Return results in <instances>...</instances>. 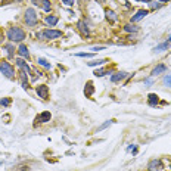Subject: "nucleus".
<instances>
[{
	"instance_id": "38",
	"label": "nucleus",
	"mask_w": 171,
	"mask_h": 171,
	"mask_svg": "<svg viewBox=\"0 0 171 171\" xmlns=\"http://www.w3.org/2000/svg\"><path fill=\"white\" fill-rule=\"evenodd\" d=\"M99 2H103V0H99Z\"/></svg>"
},
{
	"instance_id": "2",
	"label": "nucleus",
	"mask_w": 171,
	"mask_h": 171,
	"mask_svg": "<svg viewBox=\"0 0 171 171\" xmlns=\"http://www.w3.org/2000/svg\"><path fill=\"white\" fill-rule=\"evenodd\" d=\"M59 37H62V31H59V30H44L37 34V39H40V40H55Z\"/></svg>"
},
{
	"instance_id": "21",
	"label": "nucleus",
	"mask_w": 171,
	"mask_h": 171,
	"mask_svg": "<svg viewBox=\"0 0 171 171\" xmlns=\"http://www.w3.org/2000/svg\"><path fill=\"white\" fill-rule=\"evenodd\" d=\"M41 7H43L46 12H50V9H52L50 2H49V0H41Z\"/></svg>"
},
{
	"instance_id": "12",
	"label": "nucleus",
	"mask_w": 171,
	"mask_h": 171,
	"mask_svg": "<svg viewBox=\"0 0 171 171\" xmlns=\"http://www.w3.org/2000/svg\"><path fill=\"white\" fill-rule=\"evenodd\" d=\"M18 53H19V56H22V58H27L28 59L30 58V52H28V47L25 44H21L19 47H18Z\"/></svg>"
},
{
	"instance_id": "29",
	"label": "nucleus",
	"mask_w": 171,
	"mask_h": 171,
	"mask_svg": "<svg viewBox=\"0 0 171 171\" xmlns=\"http://www.w3.org/2000/svg\"><path fill=\"white\" fill-rule=\"evenodd\" d=\"M105 47L103 46H99V47H91V50H93V53H96V52H100V50H103Z\"/></svg>"
},
{
	"instance_id": "14",
	"label": "nucleus",
	"mask_w": 171,
	"mask_h": 171,
	"mask_svg": "<svg viewBox=\"0 0 171 171\" xmlns=\"http://www.w3.org/2000/svg\"><path fill=\"white\" fill-rule=\"evenodd\" d=\"M158 102H159V97H158V95L150 93V95L148 96V103L150 105V106H156V105H158Z\"/></svg>"
},
{
	"instance_id": "17",
	"label": "nucleus",
	"mask_w": 171,
	"mask_h": 171,
	"mask_svg": "<svg viewBox=\"0 0 171 171\" xmlns=\"http://www.w3.org/2000/svg\"><path fill=\"white\" fill-rule=\"evenodd\" d=\"M124 31H126V33H137V31H139V27L133 25V24H127V25H124Z\"/></svg>"
},
{
	"instance_id": "22",
	"label": "nucleus",
	"mask_w": 171,
	"mask_h": 171,
	"mask_svg": "<svg viewBox=\"0 0 171 171\" xmlns=\"http://www.w3.org/2000/svg\"><path fill=\"white\" fill-rule=\"evenodd\" d=\"M105 74H109V71H106V69H96V71H95V75H96V77H103Z\"/></svg>"
},
{
	"instance_id": "16",
	"label": "nucleus",
	"mask_w": 171,
	"mask_h": 171,
	"mask_svg": "<svg viewBox=\"0 0 171 171\" xmlns=\"http://www.w3.org/2000/svg\"><path fill=\"white\" fill-rule=\"evenodd\" d=\"M93 91H95L93 83H91V81H87V84H86V87H84V93H86V96H91V95H93Z\"/></svg>"
},
{
	"instance_id": "7",
	"label": "nucleus",
	"mask_w": 171,
	"mask_h": 171,
	"mask_svg": "<svg viewBox=\"0 0 171 171\" xmlns=\"http://www.w3.org/2000/svg\"><path fill=\"white\" fill-rule=\"evenodd\" d=\"M161 168H162V162H161V159H152L148 165L149 171H158V170H161Z\"/></svg>"
},
{
	"instance_id": "13",
	"label": "nucleus",
	"mask_w": 171,
	"mask_h": 171,
	"mask_svg": "<svg viewBox=\"0 0 171 171\" xmlns=\"http://www.w3.org/2000/svg\"><path fill=\"white\" fill-rule=\"evenodd\" d=\"M15 62H16V65L18 67H19V68L22 69V71H25V72H27V74H28L30 72V67L28 65H27V63H25V61H24L22 58H18L16 61H15Z\"/></svg>"
},
{
	"instance_id": "35",
	"label": "nucleus",
	"mask_w": 171,
	"mask_h": 171,
	"mask_svg": "<svg viewBox=\"0 0 171 171\" xmlns=\"http://www.w3.org/2000/svg\"><path fill=\"white\" fill-rule=\"evenodd\" d=\"M158 2H168V0H158Z\"/></svg>"
},
{
	"instance_id": "24",
	"label": "nucleus",
	"mask_w": 171,
	"mask_h": 171,
	"mask_svg": "<svg viewBox=\"0 0 171 171\" xmlns=\"http://www.w3.org/2000/svg\"><path fill=\"white\" fill-rule=\"evenodd\" d=\"M112 122H114V120H109V121H106L105 124H102V126H100V127H99V128H97V131H100V130H105V128H106V127H108V126H111Z\"/></svg>"
},
{
	"instance_id": "3",
	"label": "nucleus",
	"mask_w": 171,
	"mask_h": 171,
	"mask_svg": "<svg viewBox=\"0 0 171 171\" xmlns=\"http://www.w3.org/2000/svg\"><path fill=\"white\" fill-rule=\"evenodd\" d=\"M24 21H25V24H27V27H35V25H37V21H39V15H37V12H35L33 7L27 9V11H25Z\"/></svg>"
},
{
	"instance_id": "36",
	"label": "nucleus",
	"mask_w": 171,
	"mask_h": 171,
	"mask_svg": "<svg viewBox=\"0 0 171 171\" xmlns=\"http://www.w3.org/2000/svg\"><path fill=\"white\" fill-rule=\"evenodd\" d=\"M16 2H22V0H16Z\"/></svg>"
},
{
	"instance_id": "32",
	"label": "nucleus",
	"mask_w": 171,
	"mask_h": 171,
	"mask_svg": "<svg viewBox=\"0 0 171 171\" xmlns=\"http://www.w3.org/2000/svg\"><path fill=\"white\" fill-rule=\"evenodd\" d=\"M145 84H152V78H146V80H145Z\"/></svg>"
},
{
	"instance_id": "1",
	"label": "nucleus",
	"mask_w": 171,
	"mask_h": 171,
	"mask_svg": "<svg viewBox=\"0 0 171 171\" xmlns=\"http://www.w3.org/2000/svg\"><path fill=\"white\" fill-rule=\"evenodd\" d=\"M7 39L13 43H19V41H22L25 39V31L22 28H19V27H11V28L7 30Z\"/></svg>"
},
{
	"instance_id": "37",
	"label": "nucleus",
	"mask_w": 171,
	"mask_h": 171,
	"mask_svg": "<svg viewBox=\"0 0 171 171\" xmlns=\"http://www.w3.org/2000/svg\"><path fill=\"white\" fill-rule=\"evenodd\" d=\"M145 2H150V0H145Z\"/></svg>"
},
{
	"instance_id": "28",
	"label": "nucleus",
	"mask_w": 171,
	"mask_h": 171,
	"mask_svg": "<svg viewBox=\"0 0 171 171\" xmlns=\"http://www.w3.org/2000/svg\"><path fill=\"white\" fill-rule=\"evenodd\" d=\"M11 103V99H2L0 100V105H3V106H7Z\"/></svg>"
},
{
	"instance_id": "9",
	"label": "nucleus",
	"mask_w": 171,
	"mask_h": 171,
	"mask_svg": "<svg viewBox=\"0 0 171 171\" xmlns=\"http://www.w3.org/2000/svg\"><path fill=\"white\" fill-rule=\"evenodd\" d=\"M77 27H78V30H80V33L84 37H89V34H90V31H89V28H87V25H86V22L81 19V21H78V24H77Z\"/></svg>"
},
{
	"instance_id": "11",
	"label": "nucleus",
	"mask_w": 171,
	"mask_h": 171,
	"mask_svg": "<svg viewBox=\"0 0 171 171\" xmlns=\"http://www.w3.org/2000/svg\"><path fill=\"white\" fill-rule=\"evenodd\" d=\"M165 69H167V67L161 63V65H158V67H155V68L152 69L150 75H152V77H156V75H159V74H162V72H165Z\"/></svg>"
},
{
	"instance_id": "26",
	"label": "nucleus",
	"mask_w": 171,
	"mask_h": 171,
	"mask_svg": "<svg viewBox=\"0 0 171 171\" xmlns=\"http://www.w3.org/2000/svg\"><path fill=\"white\" fill-rule=\"evenodd\" d=\"M164 84L168 86V87H171V74H168V75L164 77Z\"/></svg>"
},
{
	"instance_id": "25",
	"label": "nucleus",
	"mask_w": 171,
	"mask_h": 171,
	"mask_svg": "<svg viewBox=\"0 0 171 171\" xmlns=\"http://www.w3.org/2000/svg\"><path fill=\"white\" fill-rule=\"evenodd\" d=\"M5 47H6V49H7V53H9V58H12V56H13V50H15V49H13V46H12V44H6Z\"/></svg>"
},
{
	"instance_id": "6",
	"label": "nucleus",
	"mask_w": 171,
	"mask_h": 171,
	"mask_svg": "<svg viewBox=\"0 0 171 171\" xmlns=\"http://www.w3.org/2000/svg\"><path fill=\"white\" fill-rule=\"evenodd\" d=\"M52 118V114L49 111H44V112H41L40 115H37V118H35V124L37 122H49Z\"/></svg>"
},
{
	"instance_id": "34",
	"label": "nucleus",
	"mask_w": 171,
	"mask_h": 171,
	"mask_svg": "<svg viewBox=\"0 0 171 171\" xmlns=\"http://www.w3.org/2000/svg\"><path fill=\"white\" fill-rule=\"evenodd\" d=\"M168 41H170V43H171V34H170V37H168Z\"/></svg>"
},
{
	"instance_id": "19",
	"label": "nucleus",
	"mask_w": 171,
	"mask_h": 171,
	"mask_svg": "<svg viewBox=\"0 0 171 171\" xmlns=\"http://www.w3.org/2000/svg\"><path fill=\"white\" fill-rule=\"evenodd\" d=\"M105 13H106V18H108L111 22H115V21H117V15H115L114 11H109V9H106V11H105Z\"/></svg>"
},
{
	"instance_id": "39",
	"label": "nucleus",
	"mask_w": 171,
	"mask_h": 171,
	"mask_svg": "<svg viewBox=\"0 0 171 171\" xmlns=\"http://www.w3.org/2000/svg\"><path fill=\"white\" fill-rule=\"evenodd\" d=\"M170 167H171V165H170Z\"/></svg>"
},
{
	"instance_id": "30",
	"label": "nucleus",
	"mask_w": 171,
	"mask_h": 171,
	"mask_svg": "<svg viewBox=\"0 0 171 171\" xmlns=\"http://www.w3.org/2000/svg\"><path fill=\"white\" fill-rule=\"evenodd\" d=\"M62 3H65L67 6H72L74 5V0H62Z\"/></svg>"
},
{
	"instance_id": "10",
	"label": "nucleus",
	"mask_w": 171,
	"mask_h": 171,
	"mask_svg": "<svg viewBox=\"0 0 171 171\" xmlns=\"http://www.w3.org/2000/svg\"><path fill=\"white\" fill-rule=\"evenodd\" d=\"M58 21H59V18L55 16V15H49V16L44 18V22L49 25V27H55L58 24Z\"/></svg>"
},
{
	"instance_id": "23",
	"label": "nucleus",
	"mask_w": 171,
	"mask_h": 171,
	"mask_svg": "<svg viewBox=\"0 0 171 171\" xmlns=\"http://www.w3.org/2000/svg\"><path fill=\"white\" fill-rule=\"evenodd\" d=\"M106 62V59H99V61H93V62H89V67H96V65H102V63Z\"/></svg>"
},
{
	"instance_id": "31",
	"label": "nucleus",
	"mask_w": 171,
	"mask_h": 171,
	"mask_svg": "<svg viewBox=\"0 0 171 171\" xmlns=\"http://www.w3.org/2000/svg\"><path fill=\"white\" fill-rule=\"evenodd\" d=\"M150 7L152 9H158V7H161V5L159 3H150Z\"/></svg>"
},
{
	"instance_id": "4",
	"label": "nucleus",
	"mask_w": 171,
	"mask_h": 171,
	"mask_svg": "<svg viewBox=\"0 0 171 171\" xmlns=\"http://www.w3.org/2000/svg\"><path fill=\"white\" fill-rule=\"evenodd\" d=\"M0 71H2V74L5 75L6 78H13V75H15V69L12 67L9 62H0Z\"/></svg>"
},
{
	"instance_id": "5",
	"label": "nucleus",
	"mask_w": 171,
	"mask_h": 171,
	"mask_svg": "<svg viewBox=\"0 0 171 171\" xmlns=\"http://www.w3.org/2000/svg\"><path fill=\"white\" fill-rule=\"evenodd\" d=\"M35 91H37V95H39V97H41V99H47L49 97V87L46 84H41V86H37V89H35Z\"/></svg>"
},
{
	"instance_id": "18",
	"label": "nucleus",
	"mask_w": 171,
	"mask_h": 171,
	"mask_svg": "<svg viewBox=\"0 0 171 171\" xmlns=\"http://www.w3.org/2000/svg\"><path fill=\"white\" fill-rule=\"evenodd\" d=\"M168 46H170V41H165V43H162V44L156 46L154 49V52H164V50H168Z\"/></svg>"
},
{
	"instance_id": "15",
	"label": "nucleus",
	"mask_w": 171,
	"mask_h": 171,
	"mask_svg": "<svg viewBox=\"0 0 171 171\" xmlns=\"http://www.w3.org/2000/svg\"><path fill=\"white\" fill-rule=\"evenodd\" d=\"M126 77H127V72H117L115 75L111 77V81H112V83H118V81L124 80Z\"/></svg>"
},
{
	"instance_id": "27",
	"label": "nucleus",
	"mask_w": 171,
	"mask_h": 171,
	"mask_svg": "<svg viewBox=\"0 0 171 171\" xmlns=\"http://www.w3.org/2000/svg\"><path fill=\"white\" fill-rule=\"evenodd\" d=\"M95 53H77L75 56H80V58H91Z\"/></svg>"
},
{
	"instance_id": "20",
	"label": "nucleus",
	"mask_w": 171,
	"mask_h": 171,
	"mask_svg": "<svg viewBox=\"0 0 171 171\" xmlns=\"http://www.w3.org/2000/svg\"><path fill=\"white\" fill-rule=\"evenodd\" d=\"M37 62H39V65H41L43 68H46V69H50V63L47 62V61H46L44 58H39V59H37Z\"/></svg>"
},
{
	"instance_id": "33",
	"label": "nucleus",
	"mask_w": 171,
	"mask_h": 171,
	"mask_svg": "<svg viewBox=\"0 0 171 171\" xmlns=\"http://www.w3.org/2000/svg\"><path fill=\"white\" fill-rule=\"evenodd\" d=\"M33 3H34V5H39V0H33Z\"/></svg>"
},
{
	"instance_id": "8",
	"label": "nucleus",
	"mask_w": 171,
	"mask_h": 171,
	"mask_svg": "<svg viewBox=\"0 0 171 171\" xmlns=\"http://www.w3.org/2000/svg\"><path fill=\"white\" fill-rule=\"evenodd\" d=\"M148 13H149V12L145 11V9H142V11H137L136 15H133V16H131V24H133V22H139V21H140V19H143V18L146 16Z\"/></svg>"
}]
</instances>
